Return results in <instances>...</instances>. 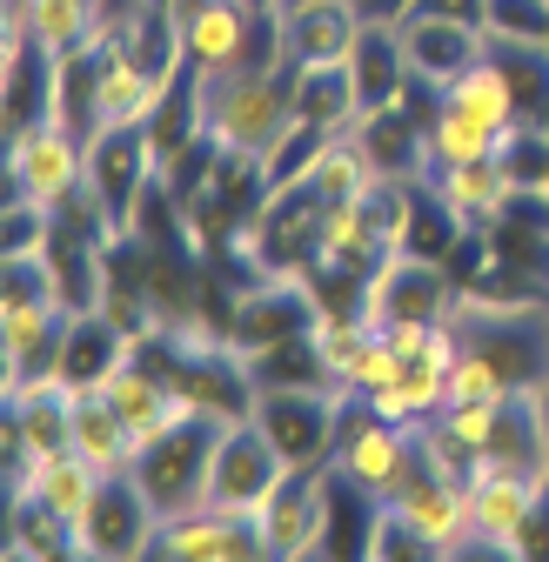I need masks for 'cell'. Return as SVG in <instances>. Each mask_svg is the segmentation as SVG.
Wrapping results in <instances>:
<instances>
[{"label": "cell", "instance_id": "1", "mask_svg": "<svg viewBox=\"0 0 549 562\" xmlns=\"http://www.w3.org/2000/svg\"><path fill=\"white\" fill-rule=\"evenodd\" d=\"M201 121L222 148L268 155L295 121V67L268 60V67H242V75H201Z\"/></svg>", "mask_w": 549, "mask_h": 562}, {"label": "cell", "instance_id": "2", "mask_svg": "<svg viewBox=\"0 0 549 562\" xmlns=\"http://www.w3.org/2000/svg\"><path fill=\"white\" fill-rule=\"evenodd\" d=\"M228 422H235V415L194 402L175 429H161L155 442H142V456H134L127 475L148 488L155 516H181V509H201V503H209V475H215V449H222V436H228Z\"/></svg>", "mask_w": 549, "mask_h": 562}, {"label": "cell", "instance_id": "3", "mask_svg": "<svg viewBox=\"0 0 549 562\" xmlns=\"http://www.w3.org/2000/svg\"><path fill=\"white\" fill-rule=\"evenodd\" d=\"M341 482H356L362 496L376 503H395L408 482L423 475V436L408 422H389L376 415L362 395H349V415H341V442H335V462H328Z\"/></svg>", "mask_w": 549, "mask_h": 562}, {"label": "cell", "instance_id": "4", "mask_svg": "<svg viewBox=\"0 0 549 562\" xmlns=\"http://www.w3.org/2000/svg\"><path fill=\"white\" fill-rule=\"evenodd\" d=\"M268 442L289 456V469H328L335 462V442H341V415H349V389H255V408H248Z\"/></svg>", "mask_w": 549, "mask_h": 562}, {"label": "cell", "instance_id": "5", "mask_svg": "<svg viewBox=\"0 0 549 562\" xmlns=\"http://www.w3.org/2000/svg\"><path fill=\"white\" fill-rule=\"evenodd\" d=\"M462 302V281L449 261L436 255H416V248H402L389 255L376 274H369V295H362V322L382 335L395 322H449Z\"/></svg>", "mask_w": 549, "mask_h": 562}, {"label": "cell", "instance_id": "6", "mask_svg": "<svg viewBox=\"0 0 549 562\" xmlns=\"http://www.w3.org/2000/svg\"><path fill=\"white\" fill-rule=\"evenodd\" d=\"M0 168H8V194H34V201L60 207L88 188V134H75L67 121L21 127L0 148Z\"/></svg>", "mask_w": 549, "mask_h": 562}, {"label": "cell", "instance_id": "7", "mask_svg": "<svg viewBox=\"0 0 549 562\" xmlns=\"http://www.w3.org/2000/svg\"><path fill=\"white\" fill-rule=\"evenodd\" d=\"M261 536L274 562L335 555V469H289L261 503Z\"/></svg>", "mask_w": 549, "mask_h": 562}, {"label": "cell", "instance_id": "8", "mask_svg": "<svg viewBox=\"0 0 549 562\" xmlns=\"http://www.w3.org/2000/svg\"><path fill=\"white\" fill-rule=\"evenodd\" d=\"M155 175H161V155H155L148 127H101V134H88V194L114 222V235L134 228V207H142V194L155 188Z\"/></svg>", "mask_w": 549, "mask_h": 562}, {"label": "cell", "instance_id": "9", "mask_svg": "<svg viewBox=\"0 0 549 562\" xmlns=\"http://www.w3.org/2000/svg\"><path fill=\"white\" fill-rule=\"evenodd\" d=\"M148 555L155 562H261L268 536H261V516H248V509L201 503V509L161 516Z\"/></svg>", "mask_w": 549, "mask_h": 562}, {"label": "cell", "instance_id": "10", "mask_svg": "<svg viewBox=\"0 0 549 562\" xmlns=\"http://www.w3.org/2000/svg\"><path fill=\"white\" fill-rule=\"evenodd\" d=\"M282 475H289V456L268 442V429H261L255 415H235V422H228V436H222V449H215L209 503L261 516V503L274 496V488H282Z\"/></svg>", "mask_w": 549, "mask_h": 562}, {"label": "cell", "instance_id": "11", "mask_svg": "<svg viewBox=\"0 0 549 562\" xmlns=\"http://www.w3.org/2000/svg\"><path fill=\"white\" fill-rule=\"evenodd\" d=\"M155 522L161 516L148 503V488L121 469V475H108V488L94 496V509L75 522V555H88V562H134V555H148Z\"/></svg>", "mask_w": 549, "mask_h": 562}, {"label": "cell", "instance_id": "12", "mask_svg": "<svg viewBox=\"0 0 549 562\" xmlns=\"http://www.w3.org/2000/svg\"><path fill=\"white\" fill-rule=\"evenodd\" d=\"M549 496V482L536 475H509V469H475L469 475V529H475V555H523L529 516Z\"/></svg>", "mask_w": 549, "mask_h": 562}, {"label": "cell", "instance_id": "13", "mask_svg": "<svg viewBox=\"0 0 549 562\" xmlns=\"http://www.w3.org/2000/svg\"><path fill=\"white\" fill-rule=\"evenodd\" d=\"M402 34V60H408V75H416V88L429 94H449L475 60L490 54V27H475V21H442V14H402L395 21Z\"/></svg>", "mask_w": 549, "mask_h": 562}, {"label": "cell", "instance_id": "14", "mask_svg": "<svg viewBox=\"0 0 549 562\" xmlns=\"http://www.w3.org/2000/svg\"><path fill=\"white\" fill-rule=\"evenodd\" d=\"M395 509L423 529V542H429V555H436V562H449V555H475V529H469V482H462V475L429 469V456H423V475L395 496Z\"/></svg>", "mask_w": 549, "mask_h": 562}, {"label": "cell", "instance_id": "15", "mask_svg": "<svg viewBox=\"0 0 549 562\" xmlns=\"http://www.w3.org/2000/svg\"><path fill=\"white\" fill-rule=\"evenodd\" d=\"M362 21H369L362 0H295V8H282V60L289 67L349 60L362 41Z\"/></svg>", "mask_w": 549, "mask_h": 562}, {"label": "cell", "instance_id": "16", "mask_svg": "<svg viewBox=\"0 0 549 562\" xmlns=\"http://www.w3.org/2000/svg\"><path fill=\"white\" fill-rule=\"evenodd\" d=\"M134 328L127 322H114L101 302L94 308H75V322H67V341H60V382L67 389H108L127 362H134Z\"/></svg>", "mask_w": 549, "mask_h": 562}, {"label": "cell", "instance_id": "17", "mask_svg": "<svg viewBox=\"0 0 549 562\" xmlns=\"http://www.w3.org/2000/svg\"><path fill=\"white\" fill-rule=\"evenodd\" d=\"M108 488V469L94 462V456H81L75 442L67 449H54V456H41L34 469H27V482L14 488L8 503H34V509H47V516H60L67 529H75L88 509H94V496Z\"/></svg>", "mask_w": 549, "mask_h": 562}, {"label": "cell", "instance_id": "18", "mask_svg": "<svg viewBox=\"0 0 549 562\" xmlns=\"http://www.w3.org/2000/svg\"><path fill=\"white\" fill-rule=\"evenodd\" d=\"M168 81H155L134 54H121L101 27V94H94V134L101 127H148L155 101H161Z\"/></svg>", "mask_w": 549, "mask_h": 562}, {"label": "cell", "instance_id": "19", "mask_svg": "<svg viewBox=\"0 0 549 562\" xmlns=\"http://www.w3.org/2000/svg\"><path fill=\"white\" fill-rule=\"evenodd\" d=\"M429 181H436V194L456 207L462 228H496V222L509 215V201H516V181H509V168H503L496 155L462 161V168H442V175H429Z\"/></svg>", "mask_w": 549, "mask_h": 562}, {"label": "cell", "instance_id": "20", "mask_svg": "<svg viewBox=\"0 0 549 562\" xmlns=\"http://www.w3.org/2000/svg\"><path fill=\"white\" fill-rule=\"evenodd\" d=\"M349 75L362 88V114L369 108H389V101H402L408 88H416V75H408V60H402V34H395L389 14H369L362 21V41L349 54Z\"/></svg>", "mask_w": 549, "mask_h": 562}, {"label": "cell", "instance_id": "21", "mask_svg": "<svg viewBox=\"0 0 549 562\" xmlns=\"http://www.w3.org/2000/svg\"><path fill=\"white\" fill-rule=\"evenodd\" d=\"M75 449H81V456H94L108 475L134 469V456H142V442H134L127 415L114 408V395H108V389H75Z\"/></svg>", "mask_w": 549, "mask_h": 562}, {"label": "cell", "instance_id": "22", "mask_svg": "<svg viewBox=\"0 0 549 562\" xmlns=\"http://www.w3.org/2000/svg\"><path fill=\"white\" fill-rule=\"evenodd\" d=\"M295 114L322 121L328 134H349L362 121V88L349 75V60H328V67H295Z\"/></svg>", "mask_w": 549, "mask_h": 562}, {"label": "cell", "instance_id": "23", "mask_svg": "<svg viewBox=\"0 0 549 562\" xmlns=\"http://www.w3.org/2000/svg\"><path fill=\"white\" fill-rule=\"evenodd\" d=\"M496 140H503V134H496L490 121H475L469 108H456L449 94H436V108H429V175L496 155Z\"/></svg>", "mask_w": 549, "mask_h": 562}, {"label": "cell", "instance_id": "24", "mask_svg": "<svg viewBox=\"0 0 549 562\" xmlns=\"http://www.w3.org/2000/svg\"><path fill=\"white\" fill-rule=\"evenodd\" d=\"M449 101L456 108H469L475 121H490L496 134H509V127H523V114H516V94H509V81H503V67L483 54V60H475L469 67V75L449 88Z\"/></svg>", "mask_w": 549, "mask_h": 562}, {"label": "cell", "instance_id": "25", "mask_svg": "<svg viewBox=\"0 0 549 562\" xmlns=\"http://www.w3.org/2000/svg\"><path fill=\"white\" fill-rule=\"evenodd\" d=\"M362 555H369V562H423V555H429V542H423V529L408 522L395 503H376V522H369Z\"/></svg>", "mask_w": 549, "mask_h": 562}, {"label": "cell", "instance_id": "26", "mask_svg": "<svg viewBox=\"0 0 549 562\" xmlns=\"http://www.w3.org/2000/svg\"><path fill=\"white\" fill-rule=\"evenodd\" d=\"M516 395L509 375L483 356V348H456V369H449V402H503Z\"/></svg>", "mask_w": 549, "mask_h": 562}, {"label": "cell", "instance_id": "27", "mask_svg": "<svg viewBox=\"0 0 549 562\" xmlns=\"http://www.w3.org/2000/svg\"><path fill=\"white\" fill-rule=\"evenodd\" d=\"M490 34L549 41V0H490Z\"/></svg>", "mask_w": 549, "mask_h": 562}, {"label": "cell", "instance_id": "28", "mask_svg": "<svg viewBox=\"0 0 549 562\" xmlns=\"http://www.w3.org/2000/svg\"><path fill=\"white\" fill-rule=\"evenodd\" d=\"M402 14H442V21L490 27V0H402ZM402 14H389V21H402Z\"/></svg>", "mask_w": 549, "mask_h": 562}, {"label": "cell", "instance_id": "29", "mask_svg": "<svg viewBox=\"0 0 549 562\" xmlns=\"http://www.w3.org/2000/svg\"><path fill=\"white\" fill-rule=\"evenodd\" d=\"M362 8H369V14H376V0H362Z\"/></svg>", "mask_w": 549, "mask_h": 562}, {"label": "cell", "instance_id": "30", "mask_svg": "<svg viewBox=\"0 0 549 562\" xmlns=\"http://www.w3.org/2000/svg\"><path fill=\"white\" fill-rule=\"evenodd\" d=\"M282 8H295V0H282Z\"/></svg>", "mask_w": 549, "mask_h": 562}, {"label": "cell", "instance_id": "31", "mask_svg": "<svg viewBox=\"0 0 549 562\" xmlns=\"http://www.w3.org/2000/svg\"><path fill=\"white\" fill-rule=\"evenodd\" d=\"M168 8H175V0H168Z\"/></svg>", "mask_w": 549, "mask_h": 562}]
</instances>
